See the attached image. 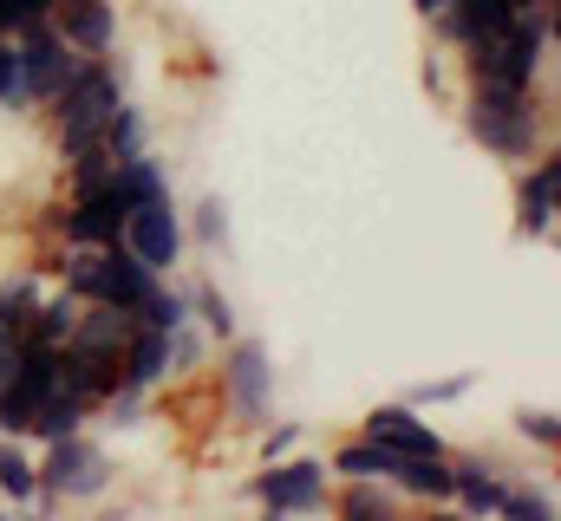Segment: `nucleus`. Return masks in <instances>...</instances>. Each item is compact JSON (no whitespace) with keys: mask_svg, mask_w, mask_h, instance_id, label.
<instances>
[{"mask_svg":"<svg viewBox=\"0 0 561 521\" xmlns=\"http://www.w3.org/2000/svg\"><path fill=\"white\" fill-rule=\"evenodd\" d=\"M163 379H170V346H163V333H157V326H131V339H125V352H118V385L157 391Z\"/></svg>","mask_w":561,"mask_h":521,"instance_id":"4468645a","label":"nucleus"},{"mask_svg":"<svg viewBox=\"0 0 561 521\" xmlns=\"http://www.w3.org/2000/svg\"><path fill=\"white\" fill-rule=\"evenodd\" d=\"M366 437H379V443L399 450V456H444V437L419 417V404H379V410L366 417Z\"/></svg>","mask_w":561,"mask_h":521,"instance_id":"ddd939ff","label":"nucleus"},{"mask_svg":"<svg viewBox=\"0 0 561 521\" xmlns=\"http://www.w3.org/2000/svg\"><path fill=\"white\" fill-rule=\"evenodd\" d=\"M0 105H7V112H26V105H33L26 72H20V53H13V33H0Z\"/></svg>","mask_w":561,"mask_h":521,"instance_id":"a878e982","label":"nucleus"},{"mask_svg":"<svg viewBox=\"0 0 561 521\" xmlns=\"http://www.w3.org/2000/svg\"><path fill=\"white\" fill-rule=\"evenodd\" d=\"M59 0H0V33H20V26H33V20H46Z\"/></svg>","mask_w":561,"mask_h":521,"instance_id":"c85d7f7f","label":"nucleus"},{"mask_svg":"<svg viewBox=\"0 0 561 521\" xmlns=\"http://www.w3.org/2000/svg\"><path fill=\"white\" fill-rule=\"evenodd\" d=\"M340 516H359V521H386L399 509V496H392V483H379V476H346V496H327Z\"/></svg>","mask_w":561,"mask_h":521,"instance_id":"aec40b11","label":"nucleus"},{"mask_svg":"<svg viewBox=\"0 0 561 521\" xmlns=\"http://www.w3.org/2000/svg\"><path fill=\"white\" fill-rule=\"evenodd\" d=\"M392 470H399V450H386L379 437L340 443V450H333V463H327V476H379V483H392Z\"/></svg>","mask_w":561,"mask_h":521,"instance_id":"a211bd4d","label":"nucleus"},{"mask_svg":"<svg viewBox=\"0 0 561 521\" xmlns=\"http://www.w3.org/2000/svg\"><path fill=\"white\" fill-rule=\"evenodd\" d=\"M33 313H39V280L33 274H13V280H0V333H26L33 326Z\"/></svg>","mask_w":561,"mask_h":521,"instance_id":"4be33fe9","label":"nucleus"},{"mask_svg":"<svg viewBox=\"0 0 561 521\" xmlns=\"http://www.w3.org/2000/svg\"><path fill=\"white\" fill-rule=\"evenodd\" d=\"M13 53H20V72H26V92H33V105H46V99L66 85V72L79 66V53L59 39V26H53V20H33V26H20V33H13Z\"/></svg>","mask_w":561,"mask_h":521,"instance_id":"6e6552de","label":"nucleus"},{"mask_svg":"<svg viewBox=\"0 0 561 521\" xmlns=\"http://www.w3.org/2000/svg\"><path fill=\"white\" fill-rule=\"evenodd\" d=\"M450 470H457L450 502H463L470 516H503V502H510V476H503V463L470 456V463H450Z\"/></svg>","mask_w":561,"mask_h":521,"instance_id":"2eb2a0df","label":"nucleus"},{"mask_svg":"<svg viewBox=\"0 0 561 521\" xmlns=\"http://www.w3.org/2000/svg\"><path fill=\"white\" fill-rule=\"evenodd\" d=\"M125 216H131V202L118 196V183H105V189L66 202L59 235H66V248H105V242H125Z\"/></svg>","mask_w":561,"mask_h":521,"instance_id":"9d476101","label":"nucleus"},{"mask_svg":"<svg viewBox=\"0 0 561 521\" xmlns=\"http://www.w3.org/2000/svg\"><path fill=\"white\" fill-rule=\"evenodd\" d=\"M196 235H203L209 248H222V242H229V222H222V202H203V209H196Z\"/></svg>","mask_w":561,"mask_h":521,"instance_id":"2f4dec72","label":"nucleus"},{"mask_svg":"<svg viewBox=\"0 0 561 521\" xmlns=\"http://www.w3.org/2000/svg\"><path fill=\"white\" fill-rule=\"evenodd\" d=\"M79 306H85V300H79V293H66V287H59V293H39V313H33V326H26V333H33V339H53V346H66V339H72V326H79Z\"/></svg>","mask_w":561,"mask_h":521,"instance_id":"412c9836","label":"nucleus"},{"mask_svg":"<svg viewBox=\"0 0 561 521\" xmlns=\"http://www.w3.org/2000/svg\"><path fill=\"white\" fill-rule=\"evenodd\" d=\"M85 417H92V397L72 385H53L39 397V410H33V424H26V437H39V443H53V437H72V430H85Z\"/></svg>","mask_w":561,"mask_h":521,"instance_id":"dca6fc26","label":"nucleus"},{"mask_svg":"<svg viewBox=\"0 0 561 521\" xmlns=\"http://www.w3.org/2000/svg\"><path fill=\"white\" fill-rule=\"evenodd\" d=\"M46 20L59 26V39H66L79 59H105L112 39H118V13H112V0H59Z\"/></svg>","mask_w":561,"mask_h":521,"instance_id":"f8f14e48","label":"nucleus"},{"mask_svg":"<svg viewBox=\"0 0 561 521\" xmlns=\"http://www.w3.org/2000/svg\"><path fill=\"white\" fill-rule=\"evenodd\" d=\"M255 502L268 516H313L327 509V463H307V456H275L262 476H255Z\"/></svg>","mask_w":561,"mask_h":521,"instance_id":"0eeeda50","label":"nucleus"},{"mask_svg":"<svg viewBox=\"0 0 561 521\" xmlns=\"http://www.w3.org/2000/svg\"><path fill=\"white\" fill-rule=\"evenodd\" d=\"M0 496L13 509H33L39 502V463L20 450V437H0Z\"/></svg>","mask_w":561,"mask_h":521,"instance_id":"6ab92c4d","label":"nucleus"},{"mask_svg":"<svg viewBox=\"0 0 561 521\" xmlns=\"http://www.w3.org/2000/svg\"><path fill=\"white\" fill-rule=\"evenodd\" d=\"M392 489H399V496H419V502H450V489H457L450 450H444V456H399Z\"/></svg>","mask_w":561,"mask_h":521,"instance_id":"f3484780","label":"nucleus"},{"mask_svg":"<svg viewBox=\"0 0 561 521\" xmlns=\"http://www.w3.org/2000/svg\"><path fill=\"white\" fill-rule=\"evenodd\" d=\"M300 443V424H262V463H275Z\"/></svg>","mask_w":561,"mask_h":521,"instance_id":"7c9ffc66","label":"nucleus"},{"mask_svg":"<svg viewBox=\"0 0 561 521\" xmlns=\"http://www.w3.org/2000/svg\"><path fill=\"white\" fill-rule=\"evenodd\" d=\"M190 313L216 333V339H236V306H229V293L216 287V280H203V287H190Z\"/></svg>","mask_w":561,"mask_h":521,"instance_id":"b1692460","label":"nucleus"},{"mask_svg":"<svg viewBox=\"0 0 561 521\" xmlns=\"http://www.w3.org/2000/svg\"><path fill=\"white\" fill-rule=\"evenodd\" d=\"M163 346H170V372H190V366L203 359V333H190V320H183V326H170V333H163Z\"/></svg>","mask_w":561,"mask_h":521,"instance_id":"bb28decb","label":"nucleus"},{"mask_svg":"<svg viewBox=\"0 0 561 521\" xmlns=\"http://www.w3.org/2000/svg\"><path fill=\"white\" fill-rule=\"evenodd\" d=\"M46 105H53V125H59V150L72 157V150L99 143L105 118L125 105V79H118L105 59H79V66L66 72V85H59Z\"/></svg>","mask_w":561,"mask_h":521,"instance_id":"20e7f679","label":"nucleus"},{"mask_svg":"<svg viewBox=\"0 0 561 521\" xmlns=\"http://www.w3.org/2000/svg\"><path fill=\"white\" fill-rule=\"evenodd\" d=\"M463 125L470 137L490 150V157H510V163H529L549 112L536 105V92H516V85H490V79H470V99H463Z\"/></svg>","mask_w":561,"mask_h":521,"instance_id":"f03ea898","label":"nucleus"},{"mask_svg":"<svg viewBox=\"0 0 561 521\" xmlns=\"http://www.w3.org/2000/svg\"><path fill=\"white\" fill-rule=\"evenodd\" d=\"M13 346H20V339H13V333H0V379L13 372Z\"/></svg>","mask_w":561,"mask_h":521,"instance_id":"72a5a7b5","label":"nucleus"},{"mask_svg":"<svg viewBox=\"0 0 561 521\" xmlns=\"http://www.w3.org/2000/svg\"><path fill=\"white\" fill-rule=\"evenodd\" d=\"M183 320H190V293L157 280V287L144 293V306H138V326H157V333H170V326H183Z\"/></svg>","mask_w":561,"mask_h":521,"instance_id":"5701e85b","label":"nucleus"},{"mask_svg":"<svg viewBox=\"0 0 561 521\" xmlns=\"http://www.w3.org/2000/svg\"><path fill=\"white\" fill-rule=\"evenodd\" d=\"M470 385H477V379H437V385H419V391H412V404H450V397H463Z\"/></svg>","mask_w":561,"mask_h":521,"instance_id":"473e14b6","label":"nucleus"},{"mask_svg":"<svg viewBox=\"0 0 561 521\" xmlns=\"http://www.w3.org/2000/svg\"><path fill=\"white\" fill-rule=\"evenodd\" d=\"M556 209H561V157H556V143H542L536 163L516 183V229L529 242H549L556 235Z\"/></svg>","mask_w":561,"mask_h":521,"instance_id":"9b49d317","label":"nucleus"},{"mask_svg":"<svg viewBox=\"0 0 561 521\" xmlns=\"http://www.w3.org/2000/svg\"><path fill=\"white\" fill-rule=\"evenodd\" d=\"M53 267H59V287H66V293H79V300H105V306H131V313L144 306V293L163 280V274H150L125 242H105V248H66Z\"/></svg>","mask_w":561,"mask_h":521,"instance_id":"7ed1b4c3","label":"nucleus"},{"mask_svg":"<svg viewBox=\"0 0 561 521\" xmlns=\"http://www.w3.org/2000/svg\"><path fill=\"white\" fill-rule=\"evenodd\" d=\"M412 7H419L424 20H431V13H444V7H450V0H412Z\"/></svg>","mask_w":561,"mask_h":521,"instance_id":"f704fd0d","label":"nucleus"},{"mask_svg":"<svg viewBox=\"0 0 561 521\" xmlns=\"http://www.w3.org/2000/svg\"><path fill=\"white\" fill-rule=\"evenodd\" d=\"M105 483H112V456L85 430L46 443V463H39V502L46 509L53 502H92V496H105Z\"/></svg>","mask_w":561,"mask_h":521,"instance_id":"39448f33","label":"nucleus"},{"mask_svg":"<svg viewBox=\"0 0 561 521\" xmlns=\"http://www.w3.org/2000/svg\"><path fill=\"white\" fill-rule=\"evenodd\" d=\"M222 404L242 430H262L275 410V359L262 339H229L222 352Z\"/></svg>","mask_w":561,"mask_h":521,"instance_id":"423d86ee","label":"nucleus"},{"mask_svg":"<svg viewBox=\"0 0 561 521\" xmlns=\"http://www.w3.org/2000/svg\"><path fill=\"white\" fill-rule=\"evenodd\" d=\"M125 248H131L150 274H170V267L183 260V216L170 209V196L138 202V209L125 216Z\"/></svg>","mask_w":561,"mask_h":521,"instance_id":"1a4fd4ad","label":"nucleus"},{"mask_svg":"<svg viewBox=\"0 0 561 521\" xmlns=\"http://www.w3.org/2000/svg\"><path fill=\"white\" fill-rule=\"evenodd\" d=\"M516 430H523L529 443H542V450H556V443H561L556 410H516Z\"/></svg>","mask_w":561,"mask_h":521,"instance_id":"c756f323","label":"nucleus"},{"mask_svg":"<svg viewBox=\"0 0 561 521\" xmlns=\"http://www.w3.org/2000/svg\"><path fill=\"white\" fill-rule=\"evenodd\" d=\"M549 46H556V7H523L510 26H496L490 39L463 46V72L490 79V85L536 92V72L549 66Z\"/></svg>","mask_w":561,"mask_h":521,"instance_id":"f257e3e1","label":"nucleus"},{"mask_svg":"<svg viewBox=\"0 0 561 521\" xmlns=\"http://www.w3.org/2000/svg\"><path fill=\"white\" fill-rule=\"evenodd\" d=\"M503 516H510V521H556V502H549V496H536V489H516V483H510Z\"/></svg>","mask_w":561,"mask_h":521,"instance_id":"cd10ccee","label":"nucleus"},{"mask_svg":"<svg viewBox=\"0 0 561 521\" xmlns=\"http://www.w3.org/2000/svg\"><path fill=\"white\" fill-rule=\"evenodd\" d=\"M99 143H105V150H112L118 163H125V157H138V150H144V118H138V105H131V99H125V105H118V112L105 118V130H99Z\"/></svg>","mask_w":561,"mask_h":521,"instance_id":"393cba45","label":"nucleus"}]
</instances>
